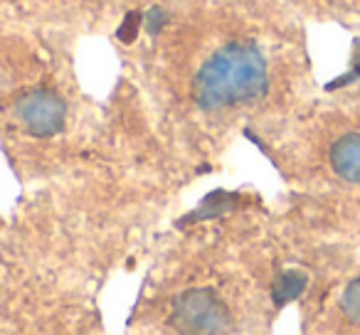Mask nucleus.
Instances as JSON below:
<instances>
[{
	"mask_svg": "<svg viewBox=\"0 0 360 335\" xmlns=\"http://www.w3.org/2000/svg\"><path fill=\"white\" fill-rule=\"evenodd\" d=\"M330 171L345 183H360V133H345L328 150Z\"/></svg>",
	"mask_w": 360,
	"mask_h": 335,
	"instance_id": "3",
	"label": "nucleus"
},
{
	"mask_svg": "<svg viewBox=\"0 0 360 335\" xmlns=\"http://www.w3.org/2000/svg\"><path fill=\"white\" fill-rule=\"evenodd\" d=\"M65 106L57 99V94L47 89L27 91L18 99V121L25 131L35 136H50L62 126Z\"/></svg>",
	"mask_w": 360,
	"mask_h": 335,
	"instance_id": "2",
	"label": "nucleus"
},
{
	"mask_svg": "<svg viewBox=\"0 0 360 335\" xmlns=\"http://www.w3.org/2000/svg\"><path fill=\"white\" fill-rule=\"evenodd\" d=\"M343 310L353 323H360V281L350 284L343 294Z\"/></svg>",
	"mask_w": 360,
	"mask_h": 335,
	"instance_id": "4",
	"label": "nucleus"
},
{
	"mask_svg": "<svg viewBox=\"0 0 360 335\" xmlns=\"http://www.w3.org/2000/svg\"><path fill=\"white\" fill-rule=\"evenodd\" d=\"M269 86V60L255 40H222L212 47L195 74L191 77L188 96L200 114L252 106Z\"/></svg>",
	"mask_w": 360,
	"mask_h": 335,
	"instance_id": "1",
	"label": "nucleus"
}]
</instances>
